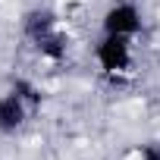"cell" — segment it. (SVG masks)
Wrapping results in <instances>:
<instances>
[{
	"mask_svg": "<svg viewBox=\"0 0 160 160\" xmlns=\"http://www.w3.org/2000/svg\"><path fill=\"white\" fill-rule=\"evenodd\" d=\"M126 160H144V157H141V151H132V154H126Z\"/></svg>",
	"mask_w": 160,
	"mask_h": 160,
	"instance_id": "1",
	"label": "cell"
},
{
	"mask_svg": "<svg viewBox=\"0 0 160 160\" xmlns=\"http://www.w3.org/2000/svg\"><path fill=\"white\" fill-rule=\"evenodd\" d=\"M157 16H160V13H157Z\"/></svg>",
	"mask_w": 160,
	"mask_h": 160,
	"instance_id": "2",
	"label": "cell"
}]
</instances>
